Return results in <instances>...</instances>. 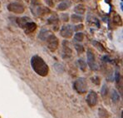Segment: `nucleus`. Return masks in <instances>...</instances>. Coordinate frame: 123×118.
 I'll return each mask as SVG.
<instances>
[{
  "instance_id": "obj_1",
  "label": "nucleus",
  "mask_w": 123,
  "mask_h": 118,
  "mask_svg": "<svg viewBox=\"0 0 123 118\" xmlns=\"http://www.w3.org/2000/svg\"><path fill=\"white\" fill-rule=\"evenodd\" d=\"M31 66L34 72L41 77H46L49 72L48 64L38 55H34L31 58Z\"/></svg>"
},
{
  "instance_id": "obj_2",
  "label": "nucleus",
  "mask_w": 123,
  "mask_h": 118,
  "mask_svg": "<svg viewBox=\"0 0 123 118\" xmlns=\"http://www.w3.org/2000/svg\"><path fill=\"white\" fill-rule=\"evenodd\" d=\"M73 88L79 94H85L88 90V85L84 77H80L73 82Z\"/></svg>"
},
{
  "instance_id": "obj_3",
  "label": "nucleus",
  "mask_w": 123,
  "mask_h": 118,
  "mask_svg": "<svg viewBox=\"0 0 123 118\" xmlns=\"http://www.w3.org/2000/svg\"><path fill=\"white\" fill-rule=\"evenodd\" d=\"M46 42H47V45H48V49L50 51H52V52L56 51L57 48H58V45H59L58 38H57L55 35H53V34H52V33L50 34L48 37V38L46 39Z\"/></svg>"
},
{
  "instance_id": "obj_4",
  "label": "nucleus",
  "mask_w": 123,
  "mask_h": 118,
  "mask_svg": "<svg viewBox=\"0 0 123 118\" xmlns=\"http://www.w3.org/2000/svg\"><path fill=\"white\" fill-rule=\"evenodd\" d=\"M32 4L33 5V8H32V13L35 14L36 16H41L45 13L49 12V9H48V8H44V7H43V6H40V5L36 2V0L32 1Z\"/></svg>"
},
{
  "instance_id": "obj_5",
  "label": "nucleus",
  "mask_w": 123,
  "mask_h": 118,
  "mask_svg": "<svg viewBox=\"0 0 123 118\" xmlns=\"http://www.w3.org/2000/svg\"><path fill=\"white\" fill-rule=\"evenodd\" d=\"M86 58H87V64L92 70H97V65L96 62V57L94 52L91 49H88L86 52Z\"/></svg>"
},
{
  "instance_id": "obj_6",
  "label": "nucleus",
  "mask_w": 123,
  "mask_h": 118,
  "mask_svg": "<svg viewBox=\"0 0 123 118\" xmlns=\"http://www.w3.org/2000/svg\"><path fill=\"white\" fill-rule=\"evenodd\" d=\"M8 9L10 12H13V13H23L24 12V6L22 3H11L8 5Z\"/></svg>"
},
{
  "instance_id": "obj_7",
  "label": "nucleus",
  "mask_w": 123,
  "mask_h": 118,
  "mask_svg": "<svg viewBox=\"0 0 123 118\" xmlns=\"http://www.w3.org/2000/svg\"><path fill=\"white\" fill-rule=\"evenodd\" d=\"M72 51L70 48V45L68 41L64 40L62 42V57L64 59H68L72 57Z\"/></svg>"
},
{
  "instance_id": "obj_8",
  "label": "nucleus",
  "mask_w": 123,
  "mask_h": 118,
  "mask_svg": "<svg viewBox=\"0 0 123 118\" xmlns=\"http://www.w3.org/2000/svg\"><path fill=\"white\" fill-rule=\"evenodd\" d=\"M97 99H98V96H97V92L94 91H90L86 97V103L90 107H93L97 105Z\"/></svg>"
},
{
  "instance_id": "obj_9",
  "label": "nucleus",
  "mask_w": 123,
  "mask_h": 118,
  "mask_svg": "<svg viewBox=\"0 0 123 118\" xmlns=\"http://www.w3.org/2000/svg\"><path fill=\"white\" fill-rule=\"evenodd\" d=\"M74 28L71 25H64L60 30V34L64 38H70L72 37Z\"/></svg>"
},
{
  "instance_id": "obj_10",
  "label": "nucleus",
  "mask_w": 123,
  "mask_h": 118,
  "mask_svg": "<svg viewBox=\"0 0 123 118\" xmlns=\"http://www.w3.org/2000/svg\"><path fill=\"white\" fill-rule=\"evenodd\" d=\"M36 28H37V24H36L35 23H33V22L30 21L25 25L23 29L24 30V32H26L27 34H28V33H31V32H34V31L36 30Z\"/></svg>"
},
{
  "instance_id": "obj_11",
  "label": "nucleus",
  "mask_w": 123,
  "mask_h": 118,
  "mask_svg": "<svg viewBox=\"0 0 123 118\" xmlns=\"http://www.w3.org/2000/svg\"><path fill=\"white\" fill-rule=\"evenodd\" d=\"M30 21H32V20H31V19H29L28 17H22V18L17 19V23L21 28H24L25 25Z\"/></svg>"
},
{
  "instance_id": "obj_12",
  "label": "nucleus",
  "mask_w": 123,
  "mask_h": 118,
  "mask_svg": "<svg viewBox=\"0 0 123 118\" xmlns=\"http://www.w3.org/2000/svg\"><path fill=\"white\" fill-rule=\"evenodd\" d=\"M70 6H71V2L63 1L62 0V2H61V3L57 5V9L59 11H65L68 9V8H69Z\"/></svg>"
},
{
  "instance_id": "obj_13",
  "label": "nucleus",
  "mask_w": 123,
  "mask_h": 118,
  "mask_svg": "<svg viewBox=\"0 0 123 118\" xmlns=\"http://www.w3.org/2000/svg\"><path fill=\"white\" fill-rule=\"evenodd\" d=\"M51 34V32L48 29H42L38 34V38L42 41H46L48 36Z\"/></svg>"
},
{
  "instance_id": "obj_14",
  "label": "nucleus",
  "mask_w": 123,
  "mask_h": 118,
  "mask_svg": "<svg viewBox=\"0 0 123 118\" xmlns=\"http://www.w3.org/2000/svg\"><path fill=\"white\" fill-rule=\"evenodd\" d=\"M85 11V7L83 6L82 4H78L77 5V6L75 7V8H74V12H76L77 14H79V15H82V14H84Z\"/></svg>"
},
{
  "instance_id": "obj_15",
  "label": "nucleus",
  "mask_w": 123,
  "mask_h": 118,
  "mask_svg": "<svg viewBox=\"0 0 123 118\" xmlns=\"http://www.w3.org/2000/svg\"><path fill=\"white\" fill-rule=\"evenodd\" d=\"M71 19L72 21V23H80V22H82L83 20V17L82 15H79V14H72L71 16Z\"/></svg>"
},
{
  "instance_id": "obj_16",
  "label": "nucleus",
  "mask_w": 123,
  "mask_h": 118,
  "mask_svg": "<svg viewBox=\"0 0 123 118\" xmlns=\"http://www.w3.org/2000/svg\"><path fill=\"white\" fill-rule=\"evenodd\" d=\"M48 21V23H49V24L54 25V24H57V23H58L59 19H58V18H57V16L54 13V15H52L51 18H49Z\"/></svg>"
},
{
  "instance_id": "obj_17",
  "label": "nucleus",
  "mask_w": 123,
  "mask_h": 118,
  "mask_svg": "<svg viewBox=\"0 0 123 118\" xmlns=\"http://www.w3.org/2000/svg\"><path fill=\"white\" fill-rule=\"evenodd\" d=\"M92 45H93L94 47H96V48L100 51V52H105V51H106V49H105V48L103 47V45L102 44V43H98V42L95 41V40L92 41Z\"/></svg>"
},
{
  "instance_id": "obj_18",
  "label": "nucleus",
  "mask_w": 123,
  "mask_h": 118,
  "mask_svg": "<svg viewBox=\"0 0 123 118\" xmlns=\"http://www.w3.org/2000/svg\"><path fill=\"white\" fill-rule=\"evenodd\" d=\"M83 39H84V34L82 32H78L74 35V40H75V42L81 43V42L83 41Z\"/></svg>"
},
{
  "instance_id": "obj_19",
  "label": "nucleus",
  "mask_w": 123,
  "mask_h": 118,
  "mask_svg": "<svg viewBox=\"0 0 123 118\" xmlns=\"http://www.w3.org/2000/svg\"><path fill=\"white\" fill-rule=\"evenodd\" d=\"M111 99H112L113 102L115 103L120 100V95L117 92V90H112V92H111Z\"/></svg>"
},
{
  "instance_id": "obj_20",
  "label": "nucleus",
  "mask_w": 123,
  "mask_h": 118,
  "mask_svg": "<svg viewBox=\"0 0 123 118\" xmlns=\"http://www.w3.org/2000/svg\"><path fill=\"white\" fill-rule=\"evenodd\" d=\"M77 63H78L79 68H80V69L82 71V72H85V71L86 70V62H85L83 59H82V58L78 59V61H77Z\"/></svg>"
},
{
  "instance_id": "obj_21",
  "label": "nucleus",
  "mask_w": 123,
  "mask_h": 118,
  "mask_svg": "<svg viewBox=\"0 0 123 118\" xmlns=\"http://www.w3.org/2000/svg\"><path fill=\"white\" fill-rule=\"evenodd\" d=\"M101 94H102V97H103V98H105V97L107 96V94H108V87H107V86H106V84L103 85L102 89H101Z\"/></svg>"
},
{
  "instance_id": "obj_22",
  "label": "nucleus",
  "mask_w": 123,
  "mask_h": 118,
  "mask_svg": "<svg viewBox=\"0 0 123 118\" xmlns=\"http://www.w3.org/2000/svg\"><path fill=\"white\" fill-rule=\"evenodd\" d=\"M99 116L102 118H107L109 117V114H108L107 111H106L103 108H101L99 109Z\"/></svg>"
},
{
  "instance_id": "obj_23",
  "label": "nucleus",
  "mask_w": 123,
  "mask_h": 118,
  "mask_svg": "<svg viewBox=\"0 0 123 118\" xmlns=\"http://www.w3.org/2000/svg\"><path fill=\"white\" fill-rule=\"evenodd\" d=\"M74 46H75V49L77 50L78 54H82V52H84V47H83L82 45L79 44V43H76Z\"/></svg>"
},
{
  "instance_id": "obj_24",
  "label": "nucleus",
  "mask_w": 123,
  "mask_h": 118,
  "mask_svg": "<svg viewBox=\"0 0 123 118\" xmlns=\"http://www.w3.org/2000/svg\"><path fill=\"white\" fill-rule=\"evenodd\" d=\"M113 22L117 25H120L122 24V19H121V17L119 15H116L113 19Z\"/></svg>"
},
{
  "instance_id": "obj_25",
  "label": "nucleus",
  "mask_w": 123,
  "mask_h": 118,
  "mask_svg": "<svg viewBox=\"0 0 123 118\" xmlns=\"http://www.w3.org/2000/svg\"><path fill=\"white\" fill-rule=\"evenodd\" d=\"M92 82L95 83L96 85H100L101 81H100V78H99L98 77H93L92 78Z\"/></svg>"
},
{
  "instance_id": "obj_26",
  "label": "nucleus",
  "mask_w": 123,
  "mask_h": 118,
  "mask_svg": "<svg viewBox=\"0 0 123 118\" xmlns=\"http://www.w3.org/2000/svg\"><path fill=\"white\" fill-rule=\"evenodd\" d=\"M61 19L62 20L63 22H68L69 20V17H68V13H62L61 15Z\"/></svg>"
},
{
  "instance_id": "obj_27",
  "label": "nucleus",
  "mask_w": 123,
  "mask_h": 118,
  "mask_svg": "<svg viewBox=\"0 0 123 118\" xmlns=\"http://www.w3.org/2000/svg\"><path fill=\"white\" fill-rule=\"evenodd\" d=\"M115 79H116V81H117V83H119L121 81V74L120 72H117L115 74Z\"/></svg>"
},
{
  "instance_id": "obj_28",
  "label": "nucleus",
  "mask_w": 123,
  "mask_h": 118,
  "mask_svg": "<svg viewBox=\"0 0 123 118\" xmlns=\"http://www.w3.org/2000/svg\"><path fill=\"white\" fill-rule=\"evenodd\" d=\"M74 28V30L75 31H79V30H82L83 28H84V26H83L82 24H79V25H77L76 27H73Z\"/></svg>"
},
{
  "instance_id": "obj_29",
  "label": "nucleus",
  "mask_w": 123,
  "mask_h": 118,
  "mask_svg": "<svg viewBox=\"0 0 123 118\" xmlns=\"http://www.w3.org/2000/svg\"><path fill=\"white\" fill-rule=\"evenodd\" d=\"M45 2H46L47 5H48L49 7H53L54 6L53 0H45Z\"/></svg>"
},
{
  "instance_id": "obj_30",
  "label": "nucleus",
  "mask_w": 123,
  "mask_h": 118,
  "mask_svg": "<svg viewBox=\"0 0 123 118\" xmlns=\"http://www.w3.org/2000/svg\"><path fill=\"white\" fill-rule=\"evenodd\" d=\"M102 61L106 62H111V59H110L109 56L106 55V56H104V57H102Z\"/></svg>"
},
{
  "instance_id": "obj_31",
  "label": "nucleus",
  "mask_w": 123,
  "mask_h": 118,
  "mask_svg": "<svg viewBox=\"0 0 123 118\" xmlns=\"http://www.w3.org/2000/svg\"><path fill=\"white\" fill-rule=\"evenodd\" d=\"M106 2H107L108 3H111V0H106Z\"/></svg>"
},
{
  "instance_id": "obj_32",
  "label": "nucleus",
  "mask_w": 123,
  "mask_h": 118,
  "mask_svg": "<svg viewBox=\"0 0 123 118\" xmlns=\"http://www.w3.org/2000/svg\"><path fill=\"white\" fill-rule=\"evenodd\" d=\"M55 1H57V2H59V1H62V0H55Z\"/></svg>"
},
{
  "instance_id": "obj_33",
  "label": "nucleus",
  "mask_w": 123,
  "mask_h": 118,
  "mask_svg": "<svg viewBox=\"0 0 123 118\" xmlns=\"http://www.w3.org/2000/svg\"><path fill=\"white\" fill-rule=\"evenodd\" d=\"M0 5H1V3H0Z\"/></svg>"
},
{
  "instance_id": "obj_34",
  "label": "nucleus",
  "mask_w": 123,
  "mask_h": 118,
  "mask_svg": "<svg viewBox=\"0 0 123 118\" xmlns=\"http://www.w3.org/2000/svg\"><path fill=\"white\" fill-rule=\"evenodd\" d=\"M86 1H87V0H86Z\"/></svg>"
}]
</instances>
